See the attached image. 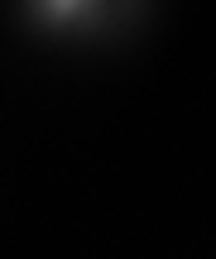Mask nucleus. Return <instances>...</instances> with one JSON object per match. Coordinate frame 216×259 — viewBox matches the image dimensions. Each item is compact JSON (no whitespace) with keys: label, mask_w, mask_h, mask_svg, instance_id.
Instances as JSON below:
<instances>
[]
</instances>
